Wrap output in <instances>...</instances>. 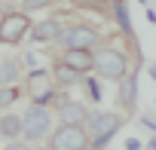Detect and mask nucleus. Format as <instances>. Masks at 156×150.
<instances>
[{
  "label": "nucleus",
  "instance_id": "3",
  "mask_svg": "<svg viewBox=\"0 0 156 150\" xmlns=\"http://www.w3.org/2000/svg\"><path fill=\"white\" fill-rule=\"evenodd\" d=\"M49 126H52V113H49L46 104H37V101H34V104L25 110V116H22V135L31 138V141L46 138V135H49Z\"/></svg>",
  "mask_w": 156,
  "mask_h": 150
},
{
  "label": "nucleus",
  "instance_id": "17",
  "mask_svg": "<svg viewBox=\"0 0 156 150\" xmlns=\"http://www.w3.org/2000/svg\"><path fill=\"white\" fill-rule=\"evenodd\" d=\"M73 6H83V9H95V12H107V0H70Z\"/></svg>",
  "mask_w": 156,
  "mask_h": 150
},
{
  "label": "nucleus",
  "instance_id": "15",
  "mask_svg": "<svg viewBox=\"0 0 156 150\" xmlns=\"http://www.w3.org/2000/svg\"><path fill=\"white\" fill-rule=\"evenodd\" d=\"M19 77V61H12V58H6V61H0V83H12Z\"/></svg>",
  "mask_w": 156,
  "mask_h": 150
},
{
  "label": "nucleus",
  "instance_id": "5",
  "mask_svg": "<svg viewBox=\"0 0 156 150\" xmlns=\"http://www.w3.org/2000/svg\"><path fill=\"white\" fill-rule=\"evenodd\" d=\"M98 40H101V37H98V31H95L92 25H70V28H64L61 37H58V43H61L64 49H92Z\"/></svg>",
  "mask_w": 156,
  "mask_h": 150
},
{
  "label": "nucleus",
  "instance_id": "21",
  "mask_svg": "<svg viewBox=\"0 0 156 150\" xmlns=\"http://www.w3.org/2000/svg\"><path fill=\"white\" fill-rule=\"evenodd\" d=\"M147 147H150V150H156V138H150V141H147Z\"/></svg>",
  "mask_w": 156,
  "mask_h": 150
},
{
  "label": "nucleus",
  "instance_id": "19",
  "mask_svg": "<svg viewBox=\"0 0 156 150\" xmlns=\"http://www.w3.org/2000/svg\"><path fill=\"white\" fill-rule=\"evenodd\" d=\"M52 0H25V12H34V9H46Z\"/></svg>",
  "mask_w": 156,
  "mask_h": 150
},
{
  "label": "nucleus",
  "instance_id": "1",
  "mask_svg": "<svg viewBox=\"0 0 156 150\" xmlns=\"http://www.w3.org/2000/svg\"><path fill=\"white\" fill-rule=\"evenodd\" d=\"M89 132H92V138H89V144L86 147H92V150H98V147H107L110 144V138L119 132V126H122V120H119V113H107V110H98V113H89Z\"/></svg>",
  "mask_w": 156,
  "mask_h": 150
},
{
  "label": "nucleus",
  "instance_id": "22",
  "mask_svg": "<svg viewBox=\"0 0 156 150\" xmlns=\"http://www.w3.org/2000/svg\"><path fill=\"white\" fill-rule=\"evenodd\" d=\"M110 3H113V0H110Z\"/></svg>",
  "mask_w": 156,
  "mask_h": 150
},
{
  "label": "nucleus",
  "instance_id": "20",
  "mask_svg": "<svg viewBox=\"0 0 156 150\" xmlns=\"http://www.w3.org/2000/svg\"><path fill=\"white\" fill-rule=\"evenodd\" d=\"M126 147H129V150H141V141H138V138H129Z\"/></svg>",
  "mask_w": 156,
  "mask_h": 150
},
{
  "label": "nucleus",
  "instance_id": "6",
  "mask_svg": "<svg viewBox=\"0 0 156 150\" xmlns=\"http://www.w3.org/2000/svg\"><path fill=\"white\" fill-rule=\"evenodd\" d=\"M31 31V19L25 12H6L0 19V43H19L25 40V34Z\"/></svg>",
  "mask_w": 156,
  "mask_h": 150
},
{
  "label": "nucleus",
  "instance_id": "11",
  "mask_svg": "<svg viewBox=\"0 0 156 150\" xmlns=\"http://www.w3.org/2000/svg\"><path fill=\"white\" fill-rule=\"evenodd\" d=\"M64 61L73 64L76 70L89 73V70L95 67V52H92V49H67V52H64Z\"/></svg>",
  "mask_w": 156,
  "mask_h": 150
},
{
  "label": "nucleus",
  "instance_id": "8",
  "mask_svg": "<svg viewBox=\"0 0 156 150\" xmlns=\"http://www.w3.org/2000/svg\"><path fill=\"white\" fill-rule=\"evenodd\" d=\"M61 31H64V28H61L58 19H46V22H40V25L31 28V40L40 43V46H46V43H58Z\"/></svg>",
  "mask_w": 156,
  "mask_h": 150
},
{
  "label": "nucleus",
  "instance_id": "9",
  "mask_svg": "<svg viewBox=\"0 0 156 150\" xmlns=\"http://www.w3.org/2000/svg\"><path fill=\"white\" fill-rule=\"evenodd\" d=\"M58 116H61V123H76V126H83V123L89 120V110H86L80 101H67V98H61Z\"/></svg>",
  "mask_w": 156,
  "mask_h": 150
},
{
  "label": "nucleus",
  "instance_id": "13",
  "mask_svg": "<svg viewBox=\"0 0 156 150\" xmlns=\"http://www.w3.org/2000/svg\"><path fill=\"white\" fill-rule=\"evenodd\" d=\"M0 135H3V138L22 135V116L19 113H3V116H0Z\"/></svg>",
  "mask_w": 156,
  "mask_h": 150
},
{
  "label": "nucleus",
  "instance_id": "10",
  "mask_svg": "<svg viewBox=\"0 0 156 150\" xmlns=\"http://www.w3.org/2000/svg\"><path fill=\"white\" fill-rule=\"evenodd\" d=\"M52 80L58 83V86H76L83 80V70H76L73 64H67L64 58L61 61H55V67H52Z\"/></svg>",
  "mask_w": 156,
  "mask_h": 150
},
{
  "label": "nucleus",
  "instance_id": "18",
  "mask_svg": "<svg viewBox=\"0 0 156 150\" xmlns=\"http://www.w3.org/2000/svg\"><path fill=\"white\" fill-rule=\"evenodd\" d=\"M86 92H89V98H92V101H101V95H104L98 80H86Z\"/></svg>",
  "mask_w": 156,
  "mask_h": 150
},
{
  "label": "nucleus",
  "instance_id": "16",
  "mask_svg": "<svg viewBox=\"0 0 156 150\" xmlns=\"http://www.w3.org/2000/svg\"><path fill=\"white\" fill-rule=\"evenodd\" d=\"M19 101V89L16 86H3V89H0V107H9V104H16Z\"/></svg>",
  "mask_w": 156,
  "mask_h": 150
},
{
  "label": "nucleus",
  "instance_id": "4",
  "mask_svg": "<svg viewBox=\"0 0 156 150\" xmlns=\"http://www.w3.org/2000/svg\"><path fill=\"white\" fill-rule=\"evenodd\" d=\"M89 144V135L83 126H76V123H61L52 138H49V147L52 150H83Z\"/></svg>",
  "mask_w": 156,
  "mask_h": 150
},
{
  "label": "nucleus",
  "instance_id": "7",
  "mask_svg": "<svg viewBox=\"0 0 156 150\" xmlns=\"http://www.w3.org/2000/svg\"><path fill=\"white\" fill-rule=\"evenodd\" d=\"M28 89H31V98L37 104H49L55 98V92L49 89V70H43V67H34L28 73Z\"/></svg>",
  "mask_w": 156,
  "mask_h": 150
},
{
  "label": "nucleus",
  "instance_id": "2",
  "mask_svg": "<svg viewBox=\"0 0 156 150\" xmlns=\"http://www.w3.org/2000/svg\"><path fill=\"white\" fill-rule=\"evenodd\" d=\"M95 70H98V77H104V80H122L129 73V58H126V52L104 46V49L95 52Z\"/></svg>",
  "mask_w": 156,
  "mask_h": 150
},
{
  "label": "nucleus",
  "instance_id": "12",
  "mask_svg": "<svg viewBox=\"0 0 156 150\" xmlns=\"http://www.w3.org/2000/svg\"><path fill=\"white\" fill-rule=\"evenodd\" d=\"M135 98H138V77L135 73H126L119 80V104L122 107H135Z\"/></svg>",
  "mask_w": 156,
  "mask_h": 150
},
{
  "label": "nucleus",
  "instance_id": "14",
  "mask_svg": "<svg viewBox=\"0 0 156 150\" xmlns=\"http://www.w3.org/2000/svg\"><path fill=\"white\" fill-rule=\"evenodd\" d=\"M113 16H116L122 34L132 40V19H129V6H126V0H113Z\"/></svg>",
  "mask_w": 156,
  "mask_h": 150
}]
</instances>
